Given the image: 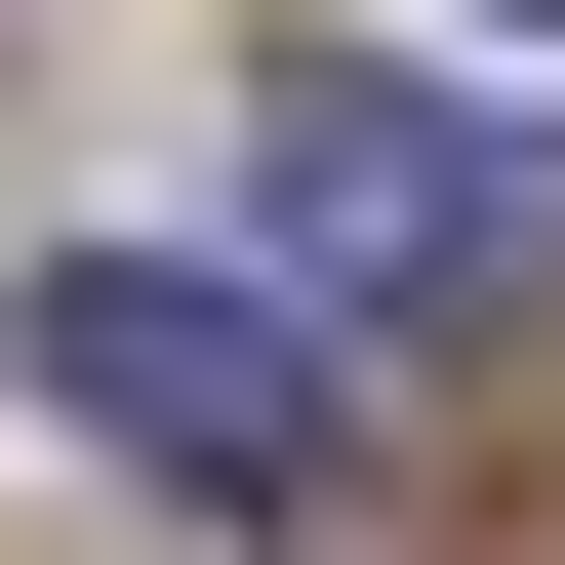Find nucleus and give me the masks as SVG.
I'll use <instances>...</instances> for the list:
<instances>
[{
	"mask_svg": "<svg viewBox=\"0 0 565 565\" xmlns=\"http://www.w3.org/2000/svg\"><path fill=\"white\" fill-rule=\"evenodd\" d=\"M0 364L82 404L121 484H243V525L364 445V404H323V323H282V282H202V243H82V282H0Z\"/></svg>",
	"mask_w": 565,
	"mask_h": 565,
	"instance_id": "2",
	"label": "nucleus"
},
{
	"mask_svg": "<svg viewBox=\"0 0 565 565\" xmlns=\"http://www.w3.org/2000/svg\"><path fill=\"white\" fill-rule=\"evenodd\" d=\"M243 282L282 323H364V364H565V121L484 82H243Z\"/></svg>",
	"mask_w": 565,
	"mask_h": 565,
	"instance_id": "1",
	"label": "nucleus"
}]
</instances>
